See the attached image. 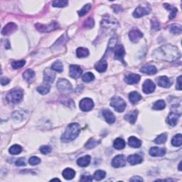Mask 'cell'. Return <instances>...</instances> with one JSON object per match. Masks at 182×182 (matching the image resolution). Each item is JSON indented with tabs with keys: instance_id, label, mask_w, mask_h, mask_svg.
<instances>
[{
	"instance_id": "1",
	"label": "cell",
	"mask_w": 182,
	"mask_h": 182,
	"mask_svg": "<svg viewBox=\"0 0 182 182\" xmlns=\"http://www.w3.org/2000/svg\"><path fill=\"white\" fill-rule=\"evenodd\" d=\"M153 56L158 60L174 61L181 57V53L178 48L172 45H164L153 52Z\"/></svg>"
},
{
	"instance_id": "2",
	"label": "cell",
	"mask_w": 182,
	"mask_h": 182,
	"mask_svg": "<svg viewBox=\"0 0 182 182\" xmlns=\"http://www.w3.org/2000/svg\"><path fill=\"white\" fill-rule=\"evenodd\" d=\"M80 132V128L78 123H71L67 127L65 132L61 137V141L69 142L73 141L78 137Z\"/></svg>"
},
{
	"instance_id": "3",
	"label": "cell",
	"mask_w": 182,
	"mask_h": 182,
	"mask_svg": "<svg viewBox=\"0 0 182 182\" xmlns=\"http://www.w3.org/2000/svg\"><path fill=\"white\" fill-rule=\"evenodd\" d=\"M23 91L19 88H15L11 91L6 95V100L11 104H17L22 100L23 98Z\"/></svg>"
},
{
	"instance_id": "4",
	"label": "cell",
	"mask_w": 182,
	"mask_h": 182,
	"mask_svg": "<svg viewBox=\"0 0 182 182\" xmlns=\"http://www.w3.org/2000/svg\"><path fill=\"white\" fill-rule=\"evenodd\" d=\"M110 105L118 113H122L126 107V102L120 97H114L111 99Z\"/></svg>"
},
{
	"instance_id": "5",
	"label": "cell",
	"mask_w": 182,
	"mask_h": 182,
	"mask_svg": "<svg viewBox=\"0 0 182 182\" xmlns=\"http://www.w3.org/2000/svg\"><path fill=\"white\" fill-rule=\"evenodd\" d=\"M57 88L63 94L70 93L72 91V85L66 79L61 78L57 82Z\"/></svg>"
},
{
	"instance_id": "6",
	"label": "cell",
	"mask_w": 182,
	"mask_h": 182,
	"mask_svg": "<svg viewBox=\"0 0 182 182\" xmlns=\"http://www.w3.org/2000/svg\"><path fill=\"white\" fill-rule=\"evenodd\" d=\"M36 29L39 31L41 32H53V31H55L56 29H58L59 28V25L56 22V21H54L49 24H36Z\"/></svg>"
},
{
	"instance_id": "7",
	"label": "cell",
	"mask_w": 182,
	"mask_h": 182,
	"mask_svg": "<svg viewBox=\"0 0 182 182\" xmlns=\"http://www.w3.org/2000/svg\"><path fill=\"white\" fill-rule=\"evenodd\" d=\"M79 107H80L82 111L88 112L93 110L94 107V102L91 98H85L80 100V103H79Z\"/></svg>"
},
{
	"instance_id": "8",
	"label": "cell",
	"mask_w": 182,
	"mask_h": 182,
	"mask_svg": "<svg viewBox=\"0 0 182 182\" xmlns=\"http://www.w3.org/2000/svg\"><path fill=\"white\" fill-rule=\"evenodd\" d=\"M125 156L122 154L117 155L112 160V166L115 168L123 167L126 165Z\"/></svg>"
},
{
	"instance_id": "9",
	"label": "cell",
	"mask_w": 182,
	"mask_h": 182,
	"mask_svg": "<svg viewBox=\"0 0 182 182\" xmlns=\"http://www.w3.org/2000/svg\"><path fill=\"white\" fill-rule=\"evenodd\" d=\"M155 88H156V85L154 82L150 79L144 81L143 85H142V91L145 94L152 93L154 91Z\"/></svg>"
},
{
	"instance_id": "10",
	"label": "cell",
	"mask_w": 182,
	"mask_h": 182,
	"mask_svg": "<svg viewBox=\"0 0 182 182\" xmlns=\"http://www.w3.org/2000/svg\"><path fill=\"white\" fill-rule=\"evenodd\" d=\"M142 36H143V34L138 28H132L129 33V37L130 40L135 43L138 42L142 38Z\"/></svg>"
},
{
	"instance_id": "11",
	"label": "cell",
	"mask_w": 182,
	"mask_h": 182,
	"mask_svg": "<svg viewBox=\"0 0 182 182\" xmlns=\"http://www.w3.org/2000/svg\"><path fill=\"white\" fill-rule=\"evenodd\" d=\"M83 70L77 65H71L70 66V76L71 78L78 79L82 75Z\"/></svg>"
},
{
	"instance_id": "12",
	"label": "cell",
	"mask_w": 182,
	"mask_h": 182,
	"mask_svg": "<svg viewBox=\"0 0 182 182\" xmlns=\"http://www.w3.org/2000/svg\"><path fill=\"white\" fill-rule=\"evenodd\" d=\"M150 9L147 7H144V6H138V7L135 10V12L133 13V16L135 18H140L145 15H147L150 14Z\"/></svg>"
},
{
	"instance_id": "13",
	"label": "cell",
	"mask_w": 182,
	"mask_h": 182,
	"mask_svg": "<svg viewBox=\"0 0 182 182\" xmlns=\"http://www.w3.org/2000/svg\"><path fill=\"white\" fill-rule=\"evenodd\" d=\"M17 29V26L16 24L10 22L6 24L3 29L2 31V34L4 35V36H8V35L12 34V33H14L15 31Z\"/></svg>"
},
{
	"instance_id": "14",
	"label": "cell",
	"mask_w": 182,
	"mask_h": 182,
	"mask_svg": "<svg viewBox=\"0 0 182 182\" xmlns=\"http://www.w3.org/2000/svg\"><path fill=\"white\" fill-rule=\"evenodd\" d=\"M140 80V76L135 73H128L124 76V81L129 85L136 84Z\"/></svg>"
},
{
	"instance_id": "15",
	"label": "cell",
	"mask_w": 182,
	"mask_h": 182,
	"mask_svg": "<svg viewBox=\"0 0 182 182\" xmlns=\"http://www.w3.org/2000/svg\"><path fill=\"white\" fill-rule=\"evenodd\" d=\"M181 114L180 113H176L172 112L171 113L169 116L167 117V119H166V121H167L168 124L169 125L174 127L176 125V124L178 123L179 117H180Z\"/></svg>"
},
{
	"instance_id": "16",
	"label": "cell",
	"mask_w": 182,
	"mask_h": 182,
	"mask_svg": "<svg viewBox=\"0 0 182 182\" xmlns=\"http://www.w3.org/2000/svg\"><path fill=\"white\" fill-rule=\"evenodd\" d=\"M124 54H125V51L122 45H117L115 49V58L117 60L121 61L122 63H124L123 60Z\"/></svg>"
},
{
	"instance_id": "17",
	"label": "cell",
	"mask_w": 182,
	"mask_h": 182,
	"mask_svg": "<svg viewBox=\"0 0 182 182\" xmlns=\"http://www.w3.org/2000/svg\"><path fill=\"white\" fill-rule=\"evenodd\" d=\"M117 21L115 19L112 18L110 16H107V17H104L103 19H102L101 25L105 28H108L111 27H115V26L117 24Z\"/></svg>"
},
{
	"instance_id": "18",
	"label": "cell",
	"mask_w": 182,
	"mask_h": 182,
	"mask_svg": "<svg viewBox=\"0 0 182 182\" xmlns=\"http://www.w3.org/2000/svg\"><path fill=\"white\" fill-rule=\"evenodd\" d=\"M102 115H103L105 121L108 124H113L115 122V116L114 115L113 112L110 110H102Z\"/></svg>"
},
{
	"instance_id": "19",
	"label": "cell",
	"mask_w": 182,
	"mask_h": 182,
	"mask_svg": "<svg viewBox=\"0 0 182 182\" xmlns=\"http://www.w3.org/2000/svg\"><path fill=\"white\" fill-rule=\"evenodd\" d=\"M56 78V74L52 71L51 69H46L44 70V75H43V80L44 82L50 83H53Z\"/></svg>"
},
{
	"instance_id": "20",
	"label": "cell",
	"mask_w": 182,
	"mask_h": 182,
	"mask_svg": "<svg viewBox=\"0 0 182 182\" xmlns=\"http://www.w3.org/2000/svg\"><path fill=\"white\" fill-rule=\"evenodd\" d=\"M166 154V150L164 148H159L157 147H152L150 150V154L152 157H163Z\"/></svg>"
},
{
	"instance_id": "21",
	"label": "cell",
	"mask_w": 182,
	"mask_h": 182,
	"mask_svg": "<svg viewBox=\"0 0 182 182\" xmlns=\"http://www.w3.org/2000/svg\"><path fill=\"white\" fill-rule=\"evenodd\" d=\"M157 83L159 86L162 87H169L172 85V82L166 76H160L157 78Z\"/></svg>"
},
{
	"instance_id": "22",
	"label": "cell",
	"mask_w": 182,
	"mask_h": 182,
	"mask_svg": "<svg viewBox=\"0 0 182 182\" xmlns=\"http://www.w3.org/2000/svg\"><path fill=\"white\" fill-rule=\"evenodd\" d=\"M95 68L96 71L100 72V73H103L107 69V63L106 60L104 58L101 59L95 65Z\"/></svg>"
},
{
	"instance_id": "23",
	"label": "cell",
	"mask_w": 182,
	"mask_h": 182,
	"mask_svg": "<svg viewBox=\"0 0 182 182\" xmlns=\"http://www.w3.org/2000/svg\"><path fill=\"white\" fill-rule=\"evenodd\" d=\"M142 160H143L142 157L138 154L130 155L128 158V162L131 165H135V164L142 163Z\"/></svg>"
},
{
	"instance_id": "24",
	"label": "cell",
	"mask_w": 182,
	"mask_h": 182,
	"mask_svg": "<svg viewBox=\"0 0 182 182\" xmlns=\"http://www.w3.org/2000/svg\"><path fill=\"white\" fill-rule=\"evenodd\" d=\"M91 157L89 155H85L84 157L79 158L77 160V164L81 167H86L91 163Z\"/></svg>"
},
{
	"instance_id": "25",
	"label": "cell",
	"mask_w": 182,
	"mask_h": 182,
	"mask_svg": "<svg viewBox=\"0 0 182 182\" xmlns=\"http://www.w3.org/2000/svg\"><path fill=\"white\" fill-rule=\"evenodd\" d=\"M62 175L63 178L66 179V180H71L75 177L76 172L71 168H66L63 171Z\"/></svg>"
},
{
	"instance_id": "26",
	"label": "cell",
	"mask_w": 182,
	"mask_h": 182,
	"mask_svg": "<svg viewBox=\"0 0 182 182\" xmlns=\"http://www.w3.org/2000/svg\"><path fill=\"white\" fill-rule=\"evenodd\" d=\"M157 71V68L152 65H144V66H143L141 69L142 73L148 74V75H153V74L156 73Z\"/></svg>"
},
{
	"instance_id": "27",
	"label": "cell",
	"mask_w": 182,
	"mask_h": 182,
	"mask_svg": "<svg viewBox=\"0 0 182 182\" xmlns=\"http://www.w3.org/2000/svg\"><path fill=\"white\" fill-rule=\"evenodd\" d=\"M138 115V111L137 110H134L131 113H129L127 114V115L124 116V119H125L127 121H128L131 124H134L136 122L137 118Z\"/></svg>"
},
{
	"instance_id": "28",
	"label": "cell",
	"mask_w": 182,
	"mask_h": 182,
	"mask_svg": "<svg viewBox=\"0 0 182 182\" xmlns=\"http://www.w3.org/2000/svg\"><path fill=\"white\" fill-rule=\"evenodd\" d=\"M128 144L129 146L133 148H139L142 145V142L137 137L132 136L128 139Z\"/></svg>"
},
{
	"instance_id": "29",
	"label": "cell",
	"mask_w": 182,
	"mask_h": 182,
	"mask_svg": "<svg viewBox=\"0 0 182 182\" xmlns=\"http://www.w3.org/2000/svg\"><path fill=\"white\" fill-rule=\"evenodd\" d=\"M50 89H51V86H50L49 83L43 82L42 85L37 87V91L42 95H46V94L49 93Z\"/></svg>"
},
{
	"instance_id": "30",
	"label": "cell",
	"mask_w": 182,
	"mask_h": 182,
	"mask_svg": "<svg viewBox=\"0 0 182 182\" xmlns=\"http://www.w3.org/2000/svg\"><path fill=\"white\" fill-rule=\"evenodd\" d=\"M129 99H130V101L132 103L135 104L142 99V96L139 93H138L137 92L133 91L130 93V95H129Z\"/></svg>"
},
{
	"instance_id": "31",
	"label": "cell",
	"mask_w": 182,
	"mask_h": 182,
	"mask_svg": "<svg viewBox=\"0 0 182 182\" xmlns=\"http://www.w3.org/2000/svg\"><path fill=\"white\" fill-rule=\"evenodd\" d=\"M126 143L124 142V140L122 138H117L115 139V141H114L113 146L116 150H122L125 147Z\"/></svg>"
},
{
	"instance_id": "32",
	"label": "cell",
	"mask_w": 182,
	"mask_h": 182,
	"mask_svg": "<svg viewBox=\"0 0 182 182\" xmlns=\"http://www.w3.org/2000/svg\"><path fill=\"white\" fill-rule=\"evenodd\" d=\"M35 77V72L32 69H27L23 73V78L27 81V82H31Z\"/></svg>"
},
{
	"instance_id": "33",
	"label": "cell",
	"mask_w": 182,
	"mask_h": 182,
	"mask_svg": "<svg viewBox=\"0 0 182 182\" xmlns=\"http://www.w3.org/2000/svg\"><path fill=\"white\" fill-rule=\"evenodd\" d=\"M76 55L78 58H85L89 55V51L83 47H80L76 50Z\"/></svg>"
},
{
	"instance_id": "34",
	"label": "cell",
	"mask_w": 182,
	"mask_h": 182,
	"mask_svg": "<svg viewBox=\"0 0 182 182\" xmlns=\"http://www.w3.org/2000/svg\"><path fill=\"white\" fill-rule=\"evenodd\" d=\"M51 69L58 73H61L63 71V65L60 61H56L51 65Z\"/></svg>"
},
{
	"instance_id": "35",
	"label": "cell",
	"mask_w": 182,
	"mask_h": 182,
	"mask_svg": "<svg viewBox=\"0 0 182 182\" xmlns=\"http://www.w3.org/2000/svg\"><path fill=\"white\" fill-rule=\"evenodd\" d=\"M172 144L174 147H180L182 144V135L181 134L175 135L172 138Z\"/></svg>"
},
{
	"instance_id": "36",
	"label": "cell",
	"mask_w": 182,
	"mask_h": 182,
	"mask_svg": "<svg viewBox=\"0 0 182 182\" xmlns=\"http://www.w3.org/2000/svg\"><path fill=\"white\" fill-rule=\"evenodd\" d=\"M9 152L11 154L17 155L20 154V153L22 152V148H21V147L19 145V144H14V145L12 146L9 148Z\"/></svg>"
},
{
	"instance_id": "37",
	"label": "cell",
	"mask_w": 182,
	"mask_h": 182,
	"mask_svg": "<svg viewBox=\"0 0 182 182\" xmlns=\"http://www.w3.org/2000/svg\"><path fill=\"white\" fill-rule=\"evenodd\" d=\"M164 7H165L166 9H169L171 11V14L169 15V19H173L175 17H176V15L177 14V9L176 7H174V6L169 5V4H164Z\"/></svg>"
},
{
	"instance_id": "38",
	"label": "cell",
	"mask_w": 182,
	"mask_h": 182,
	"mask_svg": "<svg viewBox=\"0 0 182 182\" xmlns=\"http://www.w3.org/2000/svg\"><path fill=\"white\" fill-rule=\"evenodd\" d=\"M105 176H106V173L102 170H98L94 173L93 178L96 181H100L102 179H103Z\"/></svg>"
},
{
	"instance_id": "39",
	"label": "cell",
	"mask_w": 182,
	"mask_h": 182,
	"mask_svg": "<svg viewBox=\"0 0 182 182\" xmlns=\"http://www.w3.org/2000/svg\"><path fill=\"white\" fill-rule=\"evenodd\" d=\"M166 107V103L163 100H158L156 102H154V104L153 105V109L155 110H164Z\"/></svg>"
},
{
	"instance_id": "40",
	"label": "cell",
	"mask_w": 182,
	"mask_h": 182,
	"mask_svg": "<svg viewBox=\"0 0 182 182\" xmlns=\"http://www.w3.org/2000/svg\"><path fill=\"white\" fill-rule=\"evenodd\" d=\"M25 64H26V61L24 60L12 61V63H11V65H12V68L15 70L21 69V68L24 66Z\"/></svg>"
},
{
	"instance_id": "41",
	"label": "cell",
	"mask_w": 182,
	"mask_h": 182,
	"mask_svg": "<svg viewBox=\"0 0 182 182\" xmlns=\"http://www.w3.org/2000/svg\"><path fill=\"white\" fill-rule=\"evenodd\" d=\"M68 4H69V2L67 0H55L53 2V6L54 7H65L68 5Z\"/></svg>"
},
{
	"instance_id": "42",
	"label": "cell",
	"mask_w": 182,
	"mask_h": 182,
	"mask_svg": "<svg viewBox=\"0 0 182 182\" xmlns=\"http://www.w3.org/2000/svg\"><path fill=\"white\" fill-rule=\"evenodd\" d=\"M166 139H167V135L166 133H163L158 136L156 139H155L154 142L157 144H164L166 141Z\"/></svg>"
},
{
	"instance_id": "43",
	"label": "cell",
	"mask_w": 182,
	"mask_h": 182,
	"mask_svg": "<svg viewBox=\"0 0 182 182\" xmlns=\"http://www.w3.org/2000/svg\"><path fill=\"white\" fill-rule=\"evenodd\" d=\"M170 32L174 34H180L181 33V26L179 24H172L170 26Z\"/></svg>"
},
{
	"instance_id": "44",
	"label": "cell",
	"mask_w": 182,
	"mask_h": 182,
	"mask_svg": "<svg viewBox=\"0 0 182 182\" xmlns=\"http://www.w3.org/2000/svg\"><path fill=\"white\" fill-rule=\"evenodd\" d=\"M94 79H95V76H94L93 73H90V72L85 73L82 77V80H83V82H85V83L91 82V81H93Z\"/></svg>"
},
{
	"instance_id": "45",
	"label": "cell",
	"mask_w": 182,
	"mask_h": 182,
	"mask_svg": "<svg viewBox=\"0 0 182 182\" xmlns=\"http://www.w3.org/2000/svg\"><path fill=\"white\" fill-rule=\"evenodd\" d=\"M91 9V4H87L86 5H85L82 8V9L80 10L78 12V15L80 17H83L87 14V12H89V10Z\"/></svg>"
},
{
	"instance_id": "46",
	"label": "cell",
	"mask_w": 182,
	"mask_h": 182,
	"mask_svg": "<svg viewBox=\"0 0 182 182\" xmlns=\"http://www.w3.org/2000/svg\"><path fill=\"white\" fill-rule=\"evenodd\" d=\"M13 117H14L15 120H20V121H21V120L24 119V112L22 111L16 112L13 115Z\"/></svg>"
},
{
	"instance_id": "47",
	"label": "cell",
	"mask_w": 182,
	"mask_h": 182,
	"mask_svg": "<svg viewBox=\"0 0 182 182\" xmlns=\"http://www.w3.org/2000/svg\"><path fill=\"white\" fill-rule=\"evenodd\" d=\"M83 25L85 28H93L94 26V20L93 18H91V17H89V18H87L86 20L84 21V24H83Z\"/></svg>"
},
{
	"instance_id": "48",
	"label": "cell",
	"mask_w": 182,
	"mask_h": 182,
	"mask_svg": "<svg viewBox=\"0 0 182 182\" xmlns=\"http://www.w3.org/2000/svg\"><path fill=\"white\" fill-rule=\"evenodd\" d=\"M51 151H52L51 147L50 146H48V145L42 146V147H41V148H40V152L43 154H49V153L51 152Z\"/></svg>"
},
{
	"instance_id": "49",
	"label": "cell",
	"mask_w": 182,
	"mask_h": 182,
	"mask_svg": "<svg viewBox=\"0 0 182 182\" xmlns=\"http://www.w3.org/2000/svg\"><path fill=\"white\" fill-rule=\"evenodd\" d=\"M41 162V159H39V157H32L28 160V163L31 165H36V164H39Z\"/></svg>"
},
{
	"instance_id": "50",
	"label": "cell",
	"mask_w": 182,
	"mask_h": 182,
	"mask_svg": "<svg viewBox=\"0 0 182 182\" xmlns=\"http://www.w3.org/2000/svg\"><path fill=\"white\" fill-rule=\"evenodd\" d=\"M152 28L154 31H158L160 29V24L156 19H153L152 20Z\"/></svg>"
},
{
	"instance_id": "51",
	"label": "cell",
	"mask_w": 182,
	"mask_h": 182,
	"mask_svg": "<svg viewBox=\"0 0 182 182\" xmlns=\"http://www.w3.org/2000/svg\"><path fill=\"white\" fill-rule=\"evenodd\" d=\"M97 142H98L95 141V140L91 139V140H90V141L87 142L86 144H85V147H86L87 149H92V148L95 147L96 145H98V143H97Z\"/></svg>"
},
{
	"instance_id": "52",
	"label": "cell",
	"mask_w": 182,
	"mask_h": 182,
	"mask_svg": "<svg viewBox=\"0 0 182 182\" xmlns=\"http://www.w3.org/2000/svg\"><path fill=\"white\" fill-rule=\"evenodd\" d=\"M16 165L19 166H26V162H25V159L24 158H20L16 162Z\"/></svg>"
},
{
	"instance_id": "53",
	"label": "cell",
	"mask_w": 182,
	"mask_h": 182,
	"mask_svg": "<svg viewBox=\"0 0 182 182\" xmlns=\"http://www.w3.org/2000/svg\"><path fill=\"white\" fill-rule=\"evenodd\" d=\"M92 180H93V178L90 175H87H87H83L80 179L81 181H92Z\"/></svg>"
},
{
	"instance_id": "54",
	"label": "cell",
	"mask_w": 182,
	"mask_h": 182,
	"mask_svg": "<svg viewBox=\"0 0 182 182\" xmlns=\"http://www.w3.org/2000/svg\"><path fill=\"white\" fill-rule=\"evenodd\" d=\"M181 76H179V78H177L176 81V89L179 90V91H181Z\"/></svg>"
},
{
	"instance_id": "55",
	"label": "cell",
	"mask_w": 182,
	"mask_h": 182,
	"mask_svg": "<svg viewBox=\"0 0 182 182\" xmlns=\"http://www.w3.org/2000/svg\"><path fill=\"white\" fill-rule=\"evenodd\" d=\"M9 83V79L6 78V77L2 78V79H1V85H7Z\"/></svg>"
},
{
	"instance_id": "56",
	"label": "cell",
	"mask_w": 182,
	"mask_h": 182,
	"mask_svg": "<svg viewBox=\"0 0 182 182\" xmlns=\"http://www.w3.org/2000/svg\"><path fill=\"white\" fill-rule=\"evenodd\" d=\"M143 179L140 176H134L130 179V181H143Z\"/></svg>"
},
{
	"instance_id": "57",
	"label": "cell",
	"mask_w": 182,
	"mask_h": 182,
	"mask_svg": "<svg viewBox=\"0 0 182 182\" xmlns=\"http://www.w3.org/2000/svg\"><path fill=\"white\" fill-rule=\"evenodd\" d=\"M114 6H113V9H114V11H115V12L117 13V12H120V10L121 9L122 10V9H121V7H120V6H119V5H113Z\"/></svg>"
},
{
	"instance_id": "58",
	"label": "cell",
	"mask_w": 182,
	"mask_h": 182,
	"mask_svg": "<svg viewBox=\"0 0 182 182\" xmlns=\"http://www.w3.org/2000/svg\"><path fill=\"white\" fill-rule=\"evenodd\" d=\"M181 162H180V163H179V171H181Z\"/></svg>"
},
{
	"instance_id": "59",
	"label": "cell",
	"mask_w": 182,
	"mask_h": 182,
	"mask_svg": "<svg viewBox=\"0 0 182 182\" xmlns=\"http://www.w3.org/2000/svg\"><path fill=\"white\" fill-rule=\"evenodd\" d=\"M51 181H60V179H51Z\"/></svg>"
}]
</instances>
